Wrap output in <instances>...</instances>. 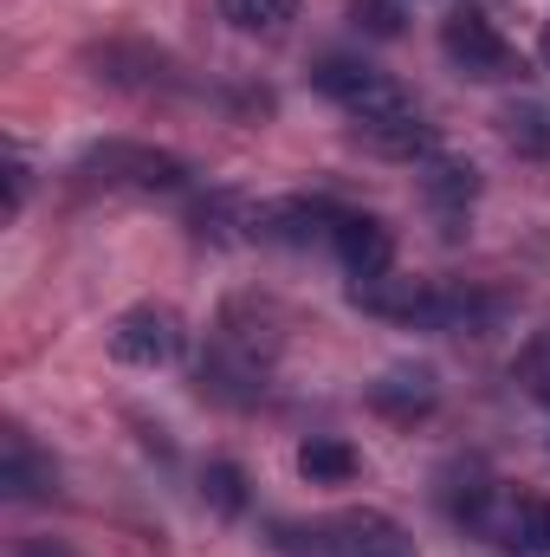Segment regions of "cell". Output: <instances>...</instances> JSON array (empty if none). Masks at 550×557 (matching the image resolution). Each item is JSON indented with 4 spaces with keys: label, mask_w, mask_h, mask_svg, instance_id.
<instances>
[{
    "label": "cell",
    "mask_w": 550,
    "mask_h": 557,
    "mask_svg": "<svg viewBox=\"0 0 550 557\" xmlns=\"http://www.w3.org/2000/svg\"><path fill=\"white\" fill-rule=\"evenodd\" d=\"M221 20L234 33H253V39H278L291 20H298V0H221Z\"/></svg>",
    "instance_id": "obj_15"
},
{
    "label": "cell",
    "mask_w": 550,
    "mask_h": 557,
    "mask_svg": "<svg viewBox=\"0 0 550 557\" xmlns=\"http://www.w3.org/2000/svg\"><path fill=\"white\" fill-rule=\"evenodd\" d=\"M188 350V324L168 311V305H130L117 324H111V357L130 363V370H162Z\"/></svg>",
    "instance_id": "obj_5"
},
{
    "label": "cell",
    "mask_w": 550,
    "mask_h": 557,
    "mask_svg": "<svg viewBox=\"0 0 550 557\" xmlns=\"http://www.w3.org/2000/svg\"><path fill=\"white\" fill-rule=\"evenodd\" d=\"M357 447L350 441H337V434H311L304 447H298V473L311 480V486H350L357 480Z\"/></svg>",
    "instance_id": "obj_14"
},
{
    "label": "cell",
    "mask_w": 550,
    "mask_h": 557,
    "mask_svg": "<svg viewBox=\"0 0 550 557\" xmlns=\"http://www.w3.org/2000/svg\"><path fill=\"white\" fill-rule=\"evenodd\" d=\"M330 227H337V208H330V201L291 195V201H266V208H260L253 240H273V247H311V240H330Z\"/></svg>",
    "instance_id": "obj_12"
},
{
    "label": "cell",
    "mask_w": 550,
    "mask_h": 557,
    "mask_svg": "<svg viewBox=\"0 0 550 557\" xmlns=\"http://www.w3.org/2000/svg\"><path fill=\"white\" fill-rule=\"evenodd\" d=\"M538 52H545V65H550V20H545V33H538Z\"/></svg>",
    "instance_id": "obj_21"
},
{
    "label": "cell",
    "mask_w": 550,
    "mask_h": 557,
    "mask_svg": "<svg viewBox=\"0 0 550 557\" xmlns=\"http://www.w3.org/2000/svg\"><path fill=\"white\" fill-rule=\"evenodd\" d=\"M85 72L111 91H130V98H182L188 91V72L175 65V52L149 46V39H104V46H85Z\"/></svg>",
    "instance_id": "obj_3"
},
{
    "label": "cell",
    "mask_w": 550,
    "mask_h": 557,
    "mask_svg": "<svg viewBox=\"0 0 550 557\" xmlns=\"http://www.w3.org/2000/svg\"><path fill=\"white\" fill-rule=\"evenodd\" d=\"M330 247H337V260L350 267V278H383L396 267V234H389L383 214H337Z\"/></svg>",
    "instance_id": "obj_11"
},
{
    "label": "cell",
    "mask_w": 550,
    "mask_h": 557,
    "mask_svg": "<svg viewBox=\"0 0 550 557\" xmlns=\"http://www.w3.org/2000/svg\"><path fill=\"white\" fill-rule=\"evenodd\" d=\"M434 403H440V383H434V370H421V363L383 370V376L370 383V409L389 416V421H421V416H434Z\"/></svg>",
    "instance_id": "obj_13"
},
{
    "label": "cell",
    "mask_w": 550,
    "mask_h": 557,
    "mask_svg": "<svg viewBox=\"0 0 550 557\" xmlns=\"http://www.w3.org/2000/svg\"><path fill=\"white\" fill-rule=\"evenodd\" d=\"M505 143L518 156H550V104H512L505 111Z\"/></svg>",
    "instance_id": "obj_17"
},
{
    "label": "cell",
    "mask_w": 550,
    "mask_h": 557,
    "mask_svg": "<svg viewBox=\"0 0 550 557\" xmlns=\"http://www.w3.org/2000/svg\"><path fill=\"white\" fill-rule=\"evenodd\" d=\"M311 91H317V98H330L343 117H370V111H383V104H402V98H409L389 72H376L370 59H343V52H324V59L311 65Z\"/></svg>",
    "instance_id": "obj_6"
},
{
    "label": "cell",
    "mask_w": 550,
    "mask_h": 557,
    "mask_svg": "<svg viewBox=\"0 0 550 557\" xmlns=\"http://www.w3.org/2000/svg\"><path fill=\"white\" fill-rule=\"evenodd\" d=\"M0 486H7V499H52L59 493V467H52V454L20 428V421H7V434H0Z\"/></svg>",
    "instance_id": "obj_10"
},
{
    "label": "cell",
    "mask_w": 550,
    "mask_h": 557,
    "mask_svg": "<svg viewBox=\"0 0 550 557\" xmlns=\"http://www.w3.org/2000/svg\"><path fill=\"white\" fill-rule=\"evenodd\" d=\"M440 52H447V65H453L460 78H473V85H499V78H518V72H525L518 46H512L479 7H460V13L440 20Z\"/></svg>",
    "instance_id": "obj_4"
},
{
    "label": "cell",
    "mask_w": 550,
    "mask_h": 557,
    "mask_svg": "<svg viewBox=\"0 0 550 557\" xmlns=\"http://www.w3.org/2000/svg\"><path fill=\"white\" fill-rule=\"evenodd\" d=\"M13 557H78V552H72L65 539H20V545H13Z\"/></svg>",
    "instance_id": "obj_20"
},
{
    "label": "cell",
    "mask_w": 550,
    "mask_h": 557,
    "mask_svg": "<svg viewBox=\"0 0 550 557\" xmlns=\"http://www.w3.org/2000/svg\"><path fill=\"white\" fill-rule=\"evenodd\" d=\"M72 175L91 188H124V195H175V188H188V156L155 149V143L104 137L72 162Z\"/></svg>",
    "instance_id": "obj_1"
},
{
    "label": "cell",
    "mask_w": 550,
    "mask_h": 557,
    "mask_svg": "<svg viewBox=\"0 0 550 557\" xmlns=\"http://www.w3.org/2000/svg\"><path fill=\"white\" fill-rule=\"evenodd\" d=\"M201 499H208L214 519H240V512H247V473H240L234 460H208V473H201Z\"/></svg>",
    "instance_id": "obj_16"
},
{
    "label": "cell",
    "mask_w": 550,
    "mask_h": 557,
    "mask_svg": "<svg viewBox=\"0 0 550 557\" xmlns=\"http://www.w3.org/2000/svg\"><path fill=\"white\" fill-rule=\"evenodd\" d=\"M26 182H33V169H26L20 156H7V214L26 208Z\"/></svg>",
    "instance_id": "obj_19"
},
{
    "label": "cell",
    "mask_w": 550,
    "mask_h": 557,
    "mask_svg": "<svg viewBox=\"0 0 550 557\" xmlns=\"http://www.w3.org/2000/svg\"><path fill=\"white\" fill-rule=\"evenodd\" d=\"M512 557H550V499L518 486V493H499L492 506V525H486Z\"/></svg>",
    "instance_id": "obj_9"
},
{
    "label": "cell",
    "mask_w": 550,
    "mask_h": 557,
    "mask_svg": "<svg viewBox=\"0 0 550 557\" xmlns=\"http://www.w3.org/2000/svg\"><path fill=\"white\" fill-rule=\"evenodd\" d=\"M473 201H479V169H473L466 156H427V162H421V208L434 214V227H440L447 240L466 234Z\"/></svg>",
    "instance_id": "obj_7"
},
{
    "label": "cell",
    "mask_w": 550,
    "mask_h": 557,
    "mask_svg": "<svg viewBox=\"0 0 550 557\" xmlns=\"http://www.w3.org/2000/svg\"><path fill=\"white\" fill-rule=\"evenodd\" d=\"M273 552L285 557H409V532L383 512H337L317 525H273Z\"/></svg>",
    "instance_id": "obj_2"
},
{
    "label": "cell",
    "mask_w": 550,
    "mask_h": 557,
    "mask_svg": "<svg viewBox=\"0 0 550 557\" xmlns=\"http://www.w3.org/2000/svg\"><path fill=\"white\" fill-rule=\"evenodd\" d=\"M350 26L370 39H402V0H350Z\"/></svg>",
    "instance_id": "obj_18"
},
{
    "label": "cell",
    "mask_w": 550,
    "mask_h": 557,
    "mask_svg": "<svg viewBox=\"0 0 550 557\" xmlns=\"http://www.w3.org/2000/svg\"><path fill=\"white\" fill-rule=\"evenodd\" d=\"M350 143L383 156V162H427L434 156V124L402 98V104H383L370 117H350Z\"/></svg>",
    "instance_id": "obj_8"
}]
</instances>
